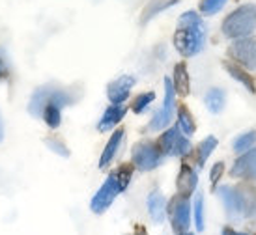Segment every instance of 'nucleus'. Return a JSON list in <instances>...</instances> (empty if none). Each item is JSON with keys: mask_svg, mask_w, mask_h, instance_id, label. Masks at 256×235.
<instances>
[{"mask_svg": "<svg viewBox=\"0 0 256 235\" xmlns=\"http://www.w3.org/2000/svg\"><path fill=\"white\" fill-rule=\"evenodd\" d=\"M156 99V93L154 92H144V93H138L133 103H131V110L135 112V114H142L144 110H148V107L154 103Z\"/></svg>", "mask_w": 256, "mask_h": 235, "instance_id": "26", "label": "nucleus"}, {"mask_svg": "<svg viewBox=\"0 0 256 235\" xmlns=\"http://www.w3.org/2000/svg\"><path fill=\"white\" fill-rule=\"evenodd\" d=\"M222 174H224V163L219 161V163L214 164V168L210 172V181H212V191H217V187H219V179L222 178Z\"/></svg>", "mask_w": 256, "mask_h": 235, "instance_id": "30", "label": "nucleus"}, {"mask_svg": "<svg viewBox=\"0 0 256 235\" xmlns=\"http://www.w3.org/2000/svg\"><path fill=\"white\" fill-rule=\"evenodd\" d=\"M4 140V121H2V116H0V142Z\"/></svg>", "mask_w": 256, "mask_h": 235, "instance_id": "34", "label": "nucleus"}, {"mask_svg": "<svg viewBox=\"0 0 256 235\" xmlns=\"http://www.w3.org/2000/svg\"><path fill=\"white\" fill-rule=\"evenodd\" d=\"M230 176L236 179H256V148L238 157L230 168Z\"/></svg>", "mask_w": 256, "mask_h": 235, "instance_id": "12", "label": "nucleus"}, {"mask_svg": "<svg viewBox=\"0 0 256 235\" xmlns=\"http://www.w3.org/2000/svg\"><path fill=\"white\" fill-rule=\"evenodd\" d=\"M156 142L159 146V150L163 151L164 157H180V159H184V157L191 155L192 151L189 138L180 131L178 125L166 129Z\"/></svg>", "mask_w": 256, "mask_h": 235, "instance_id": "6", "label": "nucleus"}, {"mask_svg": "<svg viewBox=\"0 0 256 235\" xmlns=\"http://www.w3.org/2000/svg\"><path fill=\"white\" fill-rule=\"evenodd\" d=\"M176 110H178V112H176V116H178L176 125H178V129L187 136V138H191V136L196 133V121H194V116L191 114V110L185 107V105H180Z\"/></svg>", "mask_w": 256, "mask_h": 235, "instance_id": "22", "label": "nucleus"}, {"mask_svg": "<svg viewBox=\"0 0 256 235\" xmlns=\"http://www.w3.org/2000/svg\"><path fill=\"white\" fill-rule=\"evenodd\" d=\"M176 235H192L191 232H185V234H176Z\"/></svg>", "mask_w": 256, "mask_h": 235, "instance_id": "35", "label": "nucleus"}, {"mask_svg": "<svg viewBox=\"0 0 256 235\" xmlns=\"http://www.w3.org/2000/svg\"><path fill=\"white\" fill-rule=\"evenodd\" d=\"M217 144H219V140H217L215 136H206V138L196 146V150H194V163H196L198 168H204V164L208 163L210 155L215 151Z\"/></svg>", "mask_w": 256, "mask_h": 235, "instance_id": "23", "label": "nucleus"}, {"mask_svg": "<svg viewBox=\"0 0 256 235\" xmlns=\"http://www.w3.org/2000/svg\"><path fill=\"white\" fill-rule=\"evenodd\" d=\"M180 0H150L148 4L144 6L142 9V15H140V22L142 24H146V22H150L156 15L163 13V11H166L168 7L176 6Z\"/></svg>", "mask_w": 256, "mask_h": 235, "instance_id": "21", "label": "nucleus"}, {"mask_svg": "<svg viewBox=\"0 0 256 235\" xmlns=\"http://www.w3.org/2000/svg\"><path fill=\"white\" fill-rule=\"evenodd\" d=\"M133 172L135 166L131 163L120 164L114 172L108 174V178L103 181L100 191L94 194L92 202H90V209L96 215H103L108 207L114 204V200L118 198L126 189L129 187L131 179H133Z\"/></svg>", "mask_w": 256, "mask_h": 235, "instance_id": "2", "label": "nucleus"}, {"mask_svg": "<svg viewBox=\"0 0 256 235\" xmlns=\"http://www.w3.org/2000/svg\"><path fill=\"white\" fill-rule=\"evenodd\" d=\"M8 75H10V67H8V62H6V58H4V54L0 52V80H2V78H8Z\"/></svg>", "mask_w": 256, "mask_h": 235, "instance_id": "31", "label": "nucleus"}, {"mask_svg": "<svg viewBox=\"0 0 256 235\" xmlns=\"http://www.w3.org/2000/svg\"><path fill=\"white\" fill-rule=\"evenodd\" d=\"M133 86H135V77H131V75H122V77L114 78L112 82H108L107 97L110 105H124L129 99Z\"/></svg>", "mask_w": 256, "mask_h": 235, "instance_id": "10", "label": "nucleus"}, {"mask_svg": "<svg viewBox=\"0 0 256 235\" xmlns=\"http://www.w3.org/2000/svg\"><path fill=\"white\" fill-rule=\"evenodd\" d=\"M228 58L234 64L245 67L247 71H254L256 69V39L254 37H242V39H234L228 47Z\"/></svg>", "mask_w": 256, "mask_h": 235, "instance_id": "8", "label": "nucleus"}, {"mask_svg": "<svg viewBox=\"0 0 256 235\" xmlns=\"http://www.w3.org/2000/svg\"><path fill=\"white\" fill-rule=\"evenodd\" d=\"M78 95L80 93H75L72 88H62V86L58 84H45V86H40L36 92L32 93V97H30V103H28V112L34 118H40L42 114V108L45 103H56L58 107H70L73 103H77L78 101Z\"/></svg>", "mask_w": 256, "mask_h": 235, "instance_id": "3", "label": "nucleus"}, {"mask_svg": "<svg viewBox=\"0 0 256 235\" xmlns=\"http://www.w3.org/2000/svg\"><path fill=\"white\" fill-rule=\"evenodd\" d=\"M166 215L170 219V226L174 234H185V232H189L192 207L187 196H182V194L172 196V200L166 204Z\"/></svg>", "mask_w": 256, "mask_h": 235, "instance_id": "7", "label": "nucleus"}, {"mask_svg": "<svg viewBox=\"0 0 256 235\" xmlns=\"http://www.w3.org/2000/svg\"><path fill=\"white\" fill-rule=\"evenodd\" d=\"M126 114H128V107L126 105H110V107H107V110L101 116V120L98 121V131L100 133L114 131V127L126 118Z\"/></svg>", "mask_w": 256, "mask_h": 235, "instance_id": "14", "label": "nucleus"}, {"mask_svg": "<svg viewBox=\"0 0 256 235\" xmlns=\"http://www.w3.org/2000/svg\"><path fill=\"white\" fill-rule=\"evenodd\" d=\"M172 86H174V92L180 97H187L191 93V77L187 71V65L184 62L174 65V71H172Z\"/></svg>", "mask_w": 256, "mask_h": 235, "instance_id": "18", "label": "nucleus"}, {"mask_svg": "<svg viewBox=\"0 0 256 235\" xmlns=\"http://www.w3.org/2000/svg\"><path fill=\"white\" fill-rule=\"evenodd\" d=\"M220 235H249V234H245V232H238V230L234 228H222V234Z\"/></svg>", "mask_w": 256, "mask_h": 235, "instance_id": "32", "label": "nucleus"}, {"mask_svg": "<svg viewBox=\"0 0 256 235\" xmlns=\"http://www.w3.org/2000/svg\"><path fill=\"white\" fill-rule=\"evenodd\" d=\"M228 0H200L198 9L200 15H215L226 6Z\"/></svg>", "mask_w": 256, "mask_h": 235, "instance_id": "28", "label": "nucleus"}, {"mask_svg": "<svg viewBox=\"0 0 256 235\" xmlns=\"http://www.w3.org/2000/svg\"><path fill=\"white\" fill-rule=\"evenodd\" d=\"M172 43L182 56L192 58L206 47V24L196 11H185L180 15L178 28L172 36Z\"/></svg>", "mask_w": 256, "mask_h": 235, "instance_id": "1", "label": "nucleus"}, {"mask_svg": "<svg viewBox=\"0 0 256 235\" xmlns=\"http://www.w3.org/2000/svg\"><path fill=\"white\" fill-rule=\"evenodd\" d=\"M204 103L212 114H220L226 107V92L222 88H210L204 95Z\"/></svg>", "mask_w": 256, "mask_h": 235, "instance_id": "20", "label": "nucleus"}, {"mask_svg": "<svg viewBox=\"0 0 256 235\" xmlns=\"http://www.w3.org/2000/svg\"><path fill=\"white\" fill-rule=\"evenodd\" d=\"M124 138H126V131L124 129H116L112 135H110V138L105 144L103 153L100 157V168H107L108 164L112 163L114 157L118 155V151H120L122 144H124Z\"/></svg>", "mask_w": 256, "mask_h": 235, "instance_id": "16", "label": "nucleus"}, {"mask_svg": "<svg viewBox=\"0 0 256 235\" xmlns=\"http://www.w3.org/2000/svg\"><path fill=\"white\" fill-rule=\"evenodd\" d=\"M176 92H174V86H172L170 78H164V101L163 107L156 112V116L152 118L148 129L150 131H163L172 123L174 118V110H176Z\"/></svg>", "mask_w": 256, "mask_h": 235, "instance_id": "9", "label": "nucleus"}, {"mask_svg": "<svg viewBox=\"0 0 256 235\" xmlns=\"http://www.w3.org/2000/svg\"><path fill=\"white\" fill-rule=\"evenodd\" d=\"M196 185H198V174L187 161H184L176 178V194L191 198V194L196 191Z\"/></svg>", "mask_w": 256, "mask_h": 235, "instance_id": "13", "label": "nucleus"}, {"mask_svg": "<svg viewBox=\"0 0 256 235\" xmlns=\"http://www.w3.org/2000/svg\"><path fill=\"white\" fill-rule=\"evenodd\" d=\"M40 118L47 123V127L58 129L60 127V123H62V107H58V105H54V103H45L42 108Z\"/></svg>", "mask_w": 256, "mask_h": 235, "instance_id": "24", "label": "nucleus"}, {"mask_svg": "<svg viewBox=\"0 0 256 235\" xmlns=\"http://www.w3.org/2000/svg\"><path fill=\"white\" fill-rule=\"evenodd\" d=\"M215 193L219 194L220 202L224 206V211H226L228 217L232 219H238V217H243V200L242 194L238 191V187H228V185H220L217 187Z\"/></svg>", "mask_w": 256, "mask_h": 235, "instance_id": "11", "label": "nucleus"}, {"mask_svg": "<svg viewBox=\"0 0 256 235\" xmlns=\"http://www.w3.org/2000/svg\"><path fill=\"white\" fill-rule=\"evenodd\" d=\"M192 215H194L196 230L204 232V228H206V221H204V194H196L194 206H192Z\"/></svg>", "mask_w": 256, "mask_h": 235, "instance_id": "27", "label": "nucleus"}, {"mask_svg": "<svg viewBox=\"0 0 256 235\" xmlns=\"http://www.w3.org/2000/svg\"><path fill=\"white\" fill-rule=\"evenodd\" d=\"M133 235H148V234H146V230H144L142 226H136L135 234H133Z\"/></svg>", "mask_w": 256, "mask_h": 235, "instance_id": "33", "label": "nucleus"}, {"mask_svg": "<svg viewBox=\"0 0 256 235\" xmlns=\"http://www.w3.org/2000/svg\"><path fill=\"white\" fill-rule=\"evenodd\" d=\"M163 151L154 140H140L131 148V164L140 172L156 170L163 163Z\"/></svg>", "mask_w": 256, "mask_h": 235, "instance_id": "5", "label": "nucleus"}, {"mask_svg": "<svg viewBox=\"0 0 256 235\" xmlns=\"http://www.w3.org/2000/svg\"><path fill=\"white\" fill-rule=\"evenodd\" d=\"M254 144H256V131H247V133L240 135L234 140V151L242 155V153H245V151L252 150Z\"/></svg>", "mask_w": 256, "mask_h": 235, "instance_id": "25", "label": "nucleus"}, {"mask_svg": "<svg viewBox=\"0 0 256 235\" xmlns=\"http://www.w3.org/2000/svg\"><path fill=\"white\" fill-rule=\"evenodd\" d=\"M166 200H164L163 193L161 191H152L148 194V198H146V206H148V213L152 217V221L157 222V224H161L164 221V217H166Z\"/></svg>", "mask_w": 256, "mask_h": 235, "instance_id": "19", "label": "nucleus"}, {"mask_svg": "<svg viewBox=\"0 0 256 235\" xmlns=\"http://www.w3.org/2000/svg\"><path fill=\"white\" fill-rule=\"evenodd\" d=\"M45 144H47V148H49L50 151H54L56 155L70 157V150H68V146H66L60 138H56V136H49V138L45 140Z\"/></svg>", "mask_w": 256, "mask_h": 235, "instance_id": "29", "label": "nucleus"}, {"mask_svg": "<svg viewBox=\"0 0 256 235\" xmlns=\"http://www.w3.org/2000/svg\"><path fill=\"white\" fill-rule=\"evenodd\" d=\"M224 69H226V73L230 75V77L234 78L236 82H240V84L247 90L249 93H252L254 95L256 93V80H254V77L250 75L245 67H242V65H238V64H234L232 60H224Z\"/></svg>", "mask_w": 256, "mask_h": 235, "instance_id": "15", "label": "nucleus"}, {"mask_svg": "<svg viewBox=\"0 0 256 235\" xmlns=\"http://www.w3.org/2000/svg\"><path fill=\"white\" fill-rule=\"evenodd\" d=\"M238 191L243 200V213L245 217L256 219V179H247L242 185H238Z\"/></svg>", "mask_w": 256, "mask_h": 235, "instance_id": "17", "label": "nucleus"}, {"mask_svg": "<svg viewBox=\"0 0 256 235\" xmlns=\"http://www.w3.org/2000/svg\"><path fill=\"white\" fill-rule=\"evenodd\" d=\"M222 34L228 39H242L249 37L256 30V6L254 4H243L236 7L232 13H228L222 21Z\"/></svg>", "mask_w": 256, "mask_h": 235, "instance_id": "4", "label": "nucleus"}]
</instances>
